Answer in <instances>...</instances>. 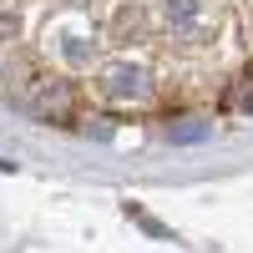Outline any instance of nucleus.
<instances>
[{"label": "nucleus", "mask_w": 253, "mask_h": 253, "mask_svg": "<svg viewBox=\"0 0 253 253\" xmlns=\"http://www.w3.org/2000/svg\"><path fill=\"white\" fill-rule=\"evenodd\" d=\"M71 117V86L66 81H56L51 91H41V122H61Z\"/></svg>", "instance_id": "f03ea898"}, {"label": "nucleus", "mask_w": 253, "mask_h": 253, "mask_svg": "<svg viewBox=\"0 0 253 253\" xmlns=\"http://www.w3.org/2000/svg\"><path fill=\"white\" fill-rule=\"evenodd\" d=\"M10 31H15V10L0 0V36H10Z\"/></svg>", "instance_id": "423d86ee"}, {"label": "nucleus", "mask_w": 253, "mask_h": 253, "mask_svg": "<svg viewBox=\"0 0 253 253\" xmlns=\"http://www.w3.org/2000/svg\"><path fill=\"white\" fill-rule=\"evenodd\" d=\"M86 137H96V142H112V137H117V126H112V122H86Z\"/></svg>", "instance_id": "39448f33"}, {"label": "nucleus", "mask_w": 253, "mask_h": 253, "mask_svg": "<svg viewBox=\"0 0 253 253\" xmlns=\"http://www.w3.org/2000/svg\"><path fill=\"white\" fill-rule=\"evenodd\" d=\"M203 137H208V117H182V122H172V126H167V142H177V147L203 142Z\"/></svg>", "instance_id": "7ed1b4c3"}, {"label": "nucleus", "mask_w": 253, "mask_h": 253, "mask_svg": "<svg viewBox=\"0 0 253 253\" xmlns=\"http://www.w3.org/2000/svg\"><path fill=\"white\" fill-rule=\"evenodd\" d=\"M101 91H107L112 101H137V96L147 91V76H142V66H107Z\"/></svg>", "instance_id": "f257e3e1"}, {"label": "nucleus", "mask_w": 253, "mask_h": 253, "mask_svg": "<svg viewBox=\"0 0 253 253\" xmlns=\"http://www.w3.org/2000/svg\"><path fill=\"white\" fill-rule=\"evenodd\" d=\"M61 51H66V61H76V66H81V61L91 56V41H81V36H66V41H61Z\"/></svg>", "instance_id": "20e7f679"}]
</instances>
